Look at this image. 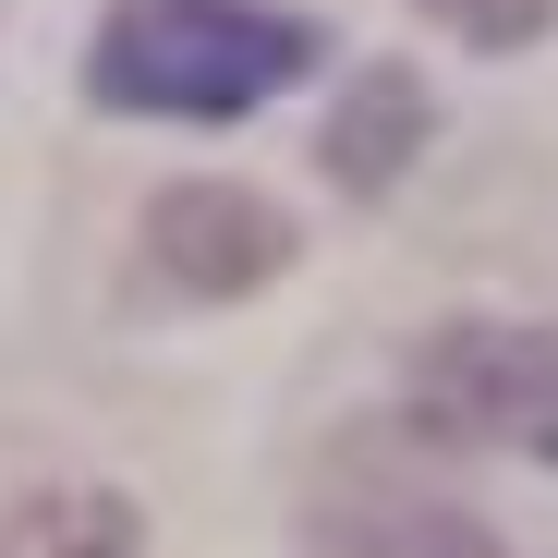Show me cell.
Instances as JSON below:
<instances>
[{
	"label": "cell",
	"instance_id": "cell-1",
	"mask_svg": "<svg viewBox=\"0 0 558 558\" xmlns=\"http://www.w3.org/2000/svg\"><path fill=\"white\" fill-rule=\"evenodd\" d=\"M316 73V25L267 13V0H110L98 25V110L134 122H243L267 98H292Z\"/></svg>",
	"mask_w": 558,
	"mask_h": 558
},
{
	"label": "cell",
	"instance_id": "cell-2",
	"mask_svg": "<svg viewBox=\"0 0 558 558\" xmlns=\"http://www.w3.org/2000/svg\"><path fill=\"white\" fill-rule=\"evenodd\" d=\"M413 437L425 449H510L558 461V328L461 316L413 352Z\"/></svg>",
	"mask_w": 558,
	"mask_h": 558
},
{
	"label": "cell",
	"instance_id": "cell-3",
	"mask_svg": "<svg viewBox=\"0 0 558 558\" xmlns=\"http://www.w3.org/2000/svg\"><path fill=\"white\" fill-rule=\"evenodd\" d=\"M292 267V219L243 182H182V195L146 207V279H170L182 304H231V292H267Z\"/></svg>",
	"mask_w": 558,
	"mask_h": 558
},
{
	"label": "cell",
	"instance_id": "cell-4",
	"mask_svg": "<svg viewBox=\"0 0 558 558\" xmlns=\"http://www.w3.org/2000/svg\"><path fill=\"white\" fill-rule=\"evenodd\" d=\"M316 546L328 558H486V522L449 486H413L401 449H340V474L316 486Z\"/></svg>",
	"mask_w": 558,
	"mask_h": 558
},
{
	"label": "cell",
	"instance_id": "cell-5",
	"mask_svg": "<svg viewBox=\"0 0 558 558\" xmlns=\"http://www.w3.org/2000/svg\"><path fill=\"white\" fill-rule=\"evenodd\" d=\"M413 146H425V73L413 61H377L340 98V122H328V182H340V195H389Z\"/></svg>",
	"mask_w": 558,
	"mask_h": 558
},
{
	"label": "cell",
	"instance_id": "cell-6",
	"mask_svg": "<svg viewBox=\"0 0 558 558\" xmlns=\"http://www.w3.org/2000/svg\"><path fill=\"white\" fill-rule=\"evenodd\" d=\"M0 558H134V510H122L110 486L0 498Z\"/></svg>",
	"mask_w": 558,
	"mask_h": 558
},
{
	"label": "cell",
	"instance_id": "cell-7",
	"mask_svg": "<svg viewBox=\"0 0 558 558\" xmlns=\"http://www.w3.org/2000/svg\"><path fill=\"white\" fill-rule=\"evenodd\" d=\"M425 13H437L449 37H474V49H534V37L558 25V0H425Z\"/></svg>",
	"mask_w": 558,
	"mask_h": 558
}]
</instances>
